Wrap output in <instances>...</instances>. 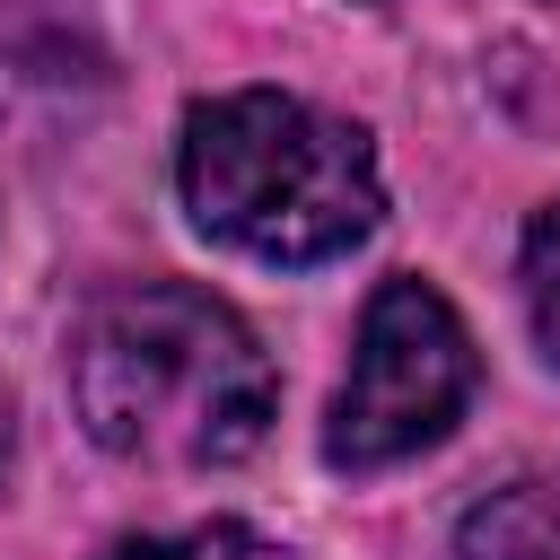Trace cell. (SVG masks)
<instances>
[{"instance_id":"7a4b0ae2","label":"cell","mask_w":560,"mask_h":560,"mask_svg":"<svg viewBox=\"0 0 560 560\" xmlns=\"http://www.w3.org/2000/svg\"><path fill=\"white\" fill-rule=\"evenodd\" d=\"M175 192L210 245L306 271L376 236L385 166L350 114H324L289 88H219L184 114Z\"/></svg>"},{"instance_id":"6da1fadb","label":"cell","mask_w":560,"mask_h":560,"mask_svg":"<svg viewBox=\"0 0 560 560\" xmlns=\"http://www.w3.org/2000/svg\"><path fill=\"white\" fill-rule=\"evenodd\" d=\"M70 411L79 429L149 472L245 464L280 420V368L254 324L192 280L96 289L70 324Z\"/></svg>"},{"instance_id":"3957f363","label":"cell","mask_w":560,"mask_h":560,"mask_svg":"<svg viewBox=\"0 0 560 560\" xmlns=\"http://www.w3.org/2000/svg\"><path fill=\"white\" fill-rule=\"evenodd\" d=\"M472 385H481V350H472V324L455 315V298L420 271L376 280L368 315H359L350 376L324 411V464L332 472H385V464L429 455L464 420Z\"/></svg>"},{"instance_id":"277c9868","label":"cell","mask_w":560,"mask_h":560,"mask_svg":"<svg viewBox=\"0 0 560 560\" xmlns=\"http://www.w3.org/2000/svg\"><path fill=\"white\" fill-rule=\"evenodd\" d=\"M455 560H560L551 481H516V490L481 499V508L455 525Z\"/></svg>"},{"instance_id":"ba28073f","label":"cell","mask_w":560,"mask_h":560,"mask_svg":"<svg viewBox=\"0 0 560 560\" xmlns=\"http://www.w3.org/2000/svg\"><path fill=\"white\" fill-rule=\"evenodd\" d=\"M551 516H560V481H551Z\"/></svg>"},{"instance_id":"8992f818","label":"cell","mask_w":560,"mask_h":560,"mask_svg":"<svg viewBox=\"0 0 560 560\" xmlns=\"http://www.w3.org/2000/svg\"><path fill=\"white\" fill-rule=\"evenodd\" d=\"M516 289H525V324L542 341V359L560 368V201L525 228V262H516Z\"/></svg>"},{"instance_id":"52a82bcc","label":"cell","mask_w":560,"mask_h":560,"mask_svg":"<svg viewBox=\"0 0 560 560\" xmlns=\"http://www.w3.org/2000/svg\"><path fill=\"white\" fill-rule=\"evenodd\" d=\"M0 464H9V420H0Z\"/></svg>"},{"instance_id":"5b68a950","label":"cell","mask_w":560,"mask_h":560,"mask_svg":"<svg viewBox=\"0 0 560 560\" xmlns=\"http://www.w3.org/2000/svg\"><path fill=\"white\" fill-rule=\"evenodd\" d=\"M96 560H298V551L271 542V534L245 525V516H210V525H184V534H122V542H105Z\"/></svg>"}]
</instances>
